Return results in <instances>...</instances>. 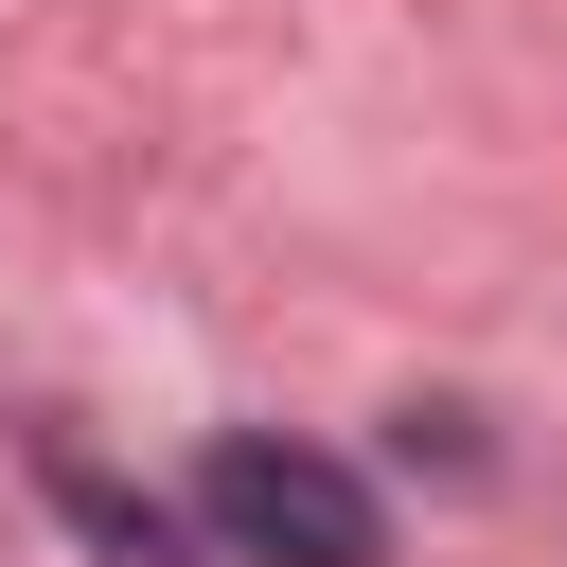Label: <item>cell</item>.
<instances>
[{"label":"cell","instance_id":"1","mask_svg":"<svg viewBox=\"0 0 567 567\" xmlns=\"http://www.w3.org/2000/svg\"><path fill=\"white\" fill-rule=\"evenodd\" d=\"M195 532H213L230 567H390L372 478L319 461V443H266V425H230V443L195 461Z\"/></svg>","mask_w":567,"mask_h":567},{"label":"cell","instance_id":"2","mask_svg":"<svg viewBox=\"0 0 567 567\" xmlns=\"http://www.w3.org/2000/svg\"><path fill=\"white\" fill-rule=\"evenodd\" d=\"M53 514L106 549V567H195V532L159 514V496H124V478H89V461H53Z\"/></svg>","mask_w":567,"mask_h":567}]
</instances>
